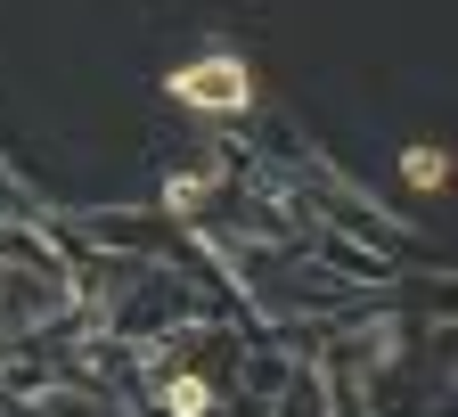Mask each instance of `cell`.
Masks as SVG:
<instances>
[{
	"mask_svg": "<svg viewBox=\"0 0 458 417\" xmlns=\"http://www.w3.org/2000/svg\"><path fill=\"white\" fill-rule=\"evenodd\" d=\"M172 98H181V106H246L254 82H246L238 57H189V66L172 74Z\"/></svg>",
	"mask_w": 458,
	"mask_h": 417,
	"instance_id": "6da1fadb",
	"label": "cell"
}]
</instances>
